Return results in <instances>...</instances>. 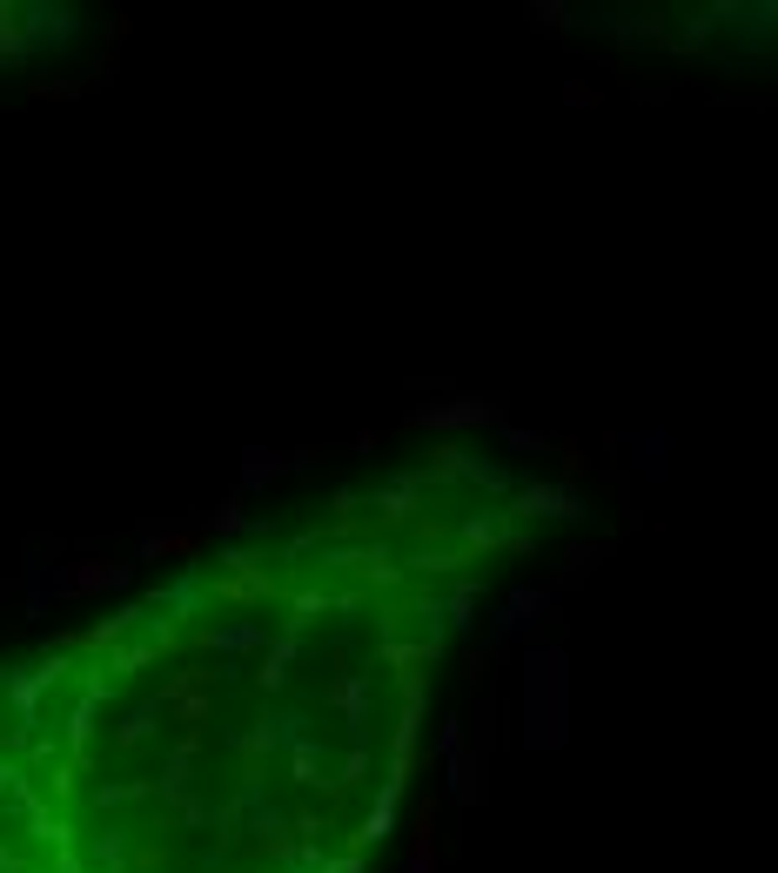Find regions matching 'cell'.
Returning a JSON list of instances; mask_svg holds the SVG:
<instances>
[{
    "mask_svg": "<svg viewBox=\"0 0 778 873\" xmlns=\"http://www.w3.org/2000/svg\"><path fill=\"white\" fill-rule=\"evenodd\" d=\"M516 504H524V511H537V518H571V511H577L571 491H524Z\"/></svg>",
    "mask_w": 778,
    "mask_h": 873,
    "instance_id": "cell-1",
    "label": "cell"
},
{
    "mask_svg": "<svg viewBox=\"0 0 778 873\" xmlns=\"http://www.w3.org/2000/svg\"><path fill=\"white\" fill-rule=\"evenodd\" d=\"M450 780H457L463 799H484V767H476V759H450Z\"/></svg>",
    "mask_w": 778,
    "mask_h": 873,
    "instance_id": "cell-2",
    "label": "cell"
},
{
    "mask_svg": "<svg viewBox=\"0 0 778 873\" xmlns=\"http://www.w3.org/2000/svg\"><path fill=\"white\" fill-rule=\"evenodd\" d=\"M544 598H550V592H524V598H510V618H503V625H510V632H524L531 618L544 611Z\"/></svg>",
    "mask_w": 778,
    "mask_h": 873,
    "instance_id": "cell-3",
    "label": "cell"
}]
</instances>
